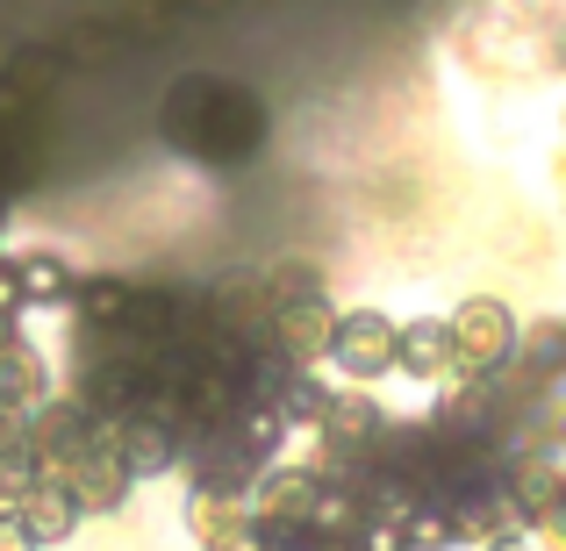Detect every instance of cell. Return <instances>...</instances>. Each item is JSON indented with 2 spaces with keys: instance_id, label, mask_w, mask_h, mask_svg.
Returning <instances> with one entry per match:
<instances>
[{
  "instance_id": "1",
  "label": "cell",
  "mask_w": 566,
  "mask_h": 551,
  "mask_svg": "<svg viewBox=\"0 0 566 551\" xmlns=\"http://www.w3.org/2000/svg\"><path fill=\"white\" fill-rule=\"evenodd\" d=\"M444 322H452V351H459V386L502 380L524 351V316L502 294H467L459 308H444Z\"/></svg>"
},
{
  "instance_id": "2",
  "label": "cell",
  "mask_w": 566,
  "mask_h": 551,
  "mask_svg": "<svg viewBox=\"0 0 566 551\" xmlns=\"http://www.w3.org/2000/svg\"><path fill=\"white\" fill-rule=\"evenodd\" d=\"M395 345L401 322L387 308H337V337H331V365L345 372L352 386H374L395 372Z\"/></svg>"
},
{
  "instance_id": "3",
  "label": "cell",
  "mask_w": 566,
  "mask_h": 551,
  "mask_svg": "<svg viewBox=\"0 0 566 551\" xmlns=\"http://www.w3.org/2000/svg\"><path fill=\"white\" fill-rule=\"evenodd\" d=\"M265 337H273V351H280V359H287L294 372H302V365L331 359V337H337V308L323 301L316 287H308V294H280V301L265 308Z\"/></svg>"
},
{
  "instance_id": "4",
  "label": "cell",
  "mask_w": 566,
  "mask_h": 551,
  "mask_svg": "<svg viewBox=\"0 0 566 551\" xmlns=\"http://www.w3.org/2000/svg\"><path fill=\"white\" fill-rule=\"evenodd\" d=\"M51 480L72 495V509H80V516H108V509H123V495H129V466H123V452H115V423H101V430H94V444H86L72 466H57Z\"/></svg>"
},
{
  "instance_id": "5",
  "label": "cell",
  "mask_w": 566,
  "mask_h": 551,
  "mask_svg": "<svg viewBox=\"0 0 566 551\" xmlns=\"http://www.w3.org/2000/svg\"><path fill=\"white\" fill-rule=\"evenodd\" d=\"M395 372H409V380H423V386H459L452 322H444V316H409V322H401Z\"/></svg>"
},
{
  "instance_id": "6",
  "label": "cell",
  "mask_w": 566,
  "mask_h": 551,
  "mask_svg": "<svg viewBox=\"0 0 566 551\" xmlns=\"http://www.w3.org/2000/svg\"><path fill=\"white\" fill-rule=\"evenodd\" d=\"M43 386H51V372H43V359L22 345L14 330H0V409H43Z\"/></svg>"
},
{
  "instance_id": "7",
  "label": "cell",
  "mask_w": 566,
  "mask_h": 551,
  "mask_svg": "<svg viewBox=\"0 0 566 551\" xmlns=\"http://www.w3.org/2000/svg\"><path fill=\"white\" fill-rule=\"evenodd\" d=\"M14 523H22L36 544H65L72 530H80V509H72V495H65L57 480H36V487L22 495V509H14Z\"/></svg>"
},
{
  "instance_id": "8",
  "label": "cell",
  "mask_w": 566,
  "mask_h": 551,
  "mask_svg": "<svg viewBox=\"0 0 566 551\" xmlns=\"http://www.w3.org/2000/svg\"><path fill=\"white\" fill-rule=\"evenodd\" d=\"M323 437H331L337 452H352V444H374V437H380V409L366 401V386H345V394L323 401Z\"/></svg>"
},
{
  "instance_id": "9",
  "label": "cell",
  "mask_w": 566,
  "mask_h": 551,
  "mask_svg": "<svg viewBox=\"0 0 566 551\" xmlns=\"http://www.w3.org/2000/svg\"><path fill=\"white\" fill-rule=\"evenodd\" d=\"M8 273H14V287H22V301H51V294H65V287H72V273L51 258V251H29V258H8Z\"/></svg>"
},
{
  "instance_id": "10",
  "label": "cell",
  "mask_w": 566,
  "mask_h": 551,
  "mask_svg": "<svg viewBox=\"0 0 566 551\" xmlns=\"http://www.w3.org/2000/svg\"><path fill=\"white\" fill-rule=\"evenodd\" d=\"M29 452V415L22 409H0V458Z\"/></svg>"
},
{
  "instance_id": "11",
  "label": "cell",
  "mask_w": 566,
  "mask_h": 551,
  "mask_svg": "<svg viewBox=\"0 0 566 551\" xmlns=\"http://www.w3.org/2000/svg\"><path fill=\"white\" fill-rule=\"evenodd\" d=\"M481 551H538V544H531V530H495V538H481Z\"/></svg>"
},
{
  "instance_id": "12",
  "label": "cell",
  "mask_w": 566,
  "mask_h": 551,
  "mask_svg": "<svg viewBox=\"0 0 566 551\" xmlns=\"http://www.w3.org/2000/svg\"><path fill=\"white\" fill-rule=\"evenodd\" d=\"M0 551H36V538H29L14 516H0Z\"/></svg>"
}]
</instances>
